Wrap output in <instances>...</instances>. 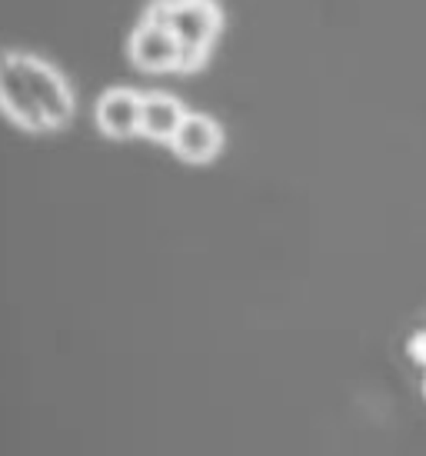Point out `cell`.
<instances>
[{
    "mask_svg": "<svg viewBox=\"0 0 426 456\" xmlns=\"http://www.w3.org/2000/svg\"><path fill=\"white\" fill-rule=\"evenodd\" d=\"M143 13L174 30L176 44L184 51L180 74L201 70L224 30V11L217 0H151Z\"/></svg>",
    "mask_w": 426,
    "mask_h": 456,
    "instance_id": "obj_1",
    "label": "cell"
},
{
    "mask_svg": "<svg viewBox=\"0 0 426 456\" xmlns=\"http://www.w3.org/2000/svg\"><path fill=\"white\" fill-rule=\"evenodd\" d=\"M17 67L24 74V84L30 90L34 103L40 107V114L47 120V130H61L74 120V90L61 77V70L47 61H40L34 53L13 51Z\"/></svg>",
    "mask_w": 426,
    "mask_h": 456,
    "instance_id": "obj_2",
    "label": "cell"
},
{
    "mask_svg": "<svg viewBox=\"0 0 426 456\" xmlns=\"http://www.w3.org/2000/svg\"><path fill=\"white\" fill-rule=\"evenodd\" d=\"M127 51H130V61L134 67L147 70V74H180L184 67V51L176 44L174 30L153 17H140V24L134 27V34L127 40Z\"/></svg>",
    "mask_w": 426,
    "mask_h": 456,
    "instance_id": "obj_3",
    "label": "cell"
},
{
    "mask_svg": "<svg viewBox=\"0 0 426 456\" xmlns=\"http://www.w3.org/2000/svg\"><path fill=\"white\" fill-rule=\"evenodd\" d=\"M0 110L4 117L17 124L20 130H30V134H51L47 130V120L40 114V107L34 103L30 90L24 84V74L17 67V57L13 51H0Z\"/></svg>",
    "mask_w": 426,
    "mask_h": 456,
    "instance_id": "obj_4",
    "label": "cell"
},
{
    "mask_svg": "<svg viewBox=\"0 0 426 456\" xmlns=\"http://www.w3.org/2000/svg\"><path fill=\"white\" fill-rule=\"evenodd\" d=\"M140 103L143 94L130 87H111L97 101V127L103 137L111 140H130L140 137Z\"/></svg>",
    "mask_w": 426,
    "mask_h": 456,
    "instance_id": "obj_5",
    "label": "cell"
},
{
    "mask_svg": "<svg viewBox=\"0 0 426 456\" xmlns=\"http://www.w3.org/2000/svg\"><path fill=\"white\" fill-rule=\"evenodd\" d=\"M170 147H174V153L184 164H210L213 157L220 153V147H224V130L213 117L187 114V120L180 124Z\"/></svg>",
    "mask_w": 426,
    "mask_h": 456,
    "instance_id": "obj_6",
    "label": "cell"
},
{
    "mask_svg": "<svg viewBox=\"0 0 426 456\" xmlns=\"http://www.w3.org/2000/svg\"><path fill=\"white\" fill-rule=\"evenodd\" d=\"M187 107L170 97V94H143L140 103V137L157 140V143H174L180 124L187 120Z\"/></svg>",
    "mask_w": 426,
    "mask_h": 456,
    "instance_id": "obj_7",
    "label": "cell"
},
{
    "mask_svg": "<svg viewBox=\"0 0 426 456\" xmlns=\"http://www.w3.org/2000/svg\"><path fill=\"white\" fill-rule=\"evenodd\" d=\"M410 356H414L416 363H423L426 367V330L423 333H416L414 340H410Z\"/></svg>",
    "mask_w": 426,
    "mask_h": 456,
    "instance_id": "obj_8",
    "label": "cell"
}]
</instances>
